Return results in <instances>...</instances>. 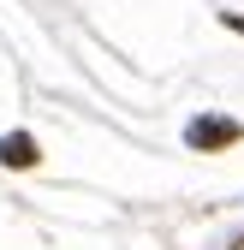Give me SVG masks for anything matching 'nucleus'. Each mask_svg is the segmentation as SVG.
I'll return each instance as SVG.
<instances>
[{"label": "nucleus", "mask_w": 244, "mask_h": 250, "mask_svg": "<svg viewBox=\"0 0 244 250\" xmlns=\"http://www.w3.org/2000/svg\"><path fill=\"white\" fill-rule=\"evenodd\" d=\"M185 137H191V149H221V143H238V137H244V125H238V119H221V113H208V119L191 125Z\"/></svg>", "instance_id": "1"}, {"label": "nucleus", "mask_w": 244, "mask_h": 250, "mask_svg": "<svg viewBox=\"0 0 244 250\" xmlns=\"http://www.w3.org/2000/svg\"><path fill=\"white\" fill-rule=\"evenodd\" d=\"M0 161H6V167H30V161H36V137L12 131L6 143H0Z\"/></svg>", "instance_id": "2"}]
</instances>
